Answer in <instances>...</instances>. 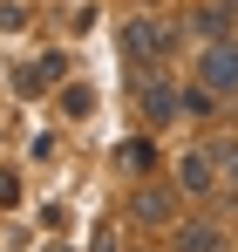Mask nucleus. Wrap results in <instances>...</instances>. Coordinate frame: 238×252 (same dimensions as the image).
<instances>
[{
    "mask_svg": "<svg viewBox=\"0 0 238 252\" xmlns=\"http://www.w3.org/2000/svg\"><path fill=\"white\" fill-rule=\"evenodd\" d=\"M129 218H136V225H170V218H177V191H170V184H143V191L129 198Z\"/></svg>",
    "mask_w": 238,
    "mask_h": 252,
    "instance_id": "4",
    "label": "nucleus"
},
{
    "mask_svg": "<svg viewBox=\"0 0 238 252\" xmlns=\"http://www.w3.org/2000/svg\"><path fill=\"white\" fill-rule=\"evenodd\" d=\"M198 82L225 102V95H238V41L225 34V41H204V55H198Z\"/></svg>",
    "mask_w": 238,
    "mask_h": 252,
    "instance_id": "1",
    "label": "nucleus"
},
{
    "mask_svg": "<svg viewBox=\"0 0 238 252\" xmlns=\"http://www.w3.org/2000/svg\"><path fill=\"white\" fill-rule=\"evenodd\" d=\"M61 109H68V116H89L95 95H89V89H61Z\"/></svg>",
    "mask_w": 238,
    "mask_h": 252,
    "instance_id": "9",
    "label": "nucleus"
},
{
    "mask_svg": "<svg viewBox=\"0 0 238 252\" xmlns=\"http://www.w3.org/2000/svg\"><path fill=\"white\" fill-rule=\"evenodd\" d=\"M14 198H21V177H14V170H0V205H14Z\"/></svg>",
    "mask_w": 238,
    "mask_h": 252,
    "instance_id": "12",
    "label": "nucleus"
},
{
    "mask_svg": "<svg viewBox=\"0 0 238 252\" xmlns=\"http://www.w3.org/2000/svg\"><path fill=\"white\" fill-rule=\"evenodd\" d=\"M191 28H198L204 41H225V34H232V7H198V14H191Z\"/></svg>",
    "mask_w": 238,
    "mask_h": 252,
    "instance_id": "7",
    "label": "nucleus"
},
{
    "mask_svg": "<svg viewBox=\"0 0 238 252\" xmlns=\"http://www.w3.org/2000/svg\"><path fill=\"white\" fill-rule=\"evenodd\" d=\"M143 116L150 123H170L177 116V89L163 82V75H143Z\"/></svg>",
    "mask_w": 238,
    "mask_h": 252,
    "instance_id": "6",
    "label": "nucleus"
},
{
    "mask_svg": "<svg viewBox=\"0 0 238 252\" xmlns=\"http://www.w3.org/2000/svg\"><path fill=\"white\" fill-rule=\"evenodd\" d=\"M116 164H129V170H143V164H150V143H122V150H116Z\"/></svg>",
    "mask_w": 238,
    "mask_h": 252,
    "instance_id": "11",
    "label": "nucleus"
},
{
    "mask_svg": "<svg viewBox=\"0 0 238 252\" xmlns=\"http://www.w3.org/2000/svg\"><path fill=\"white\" fill-rule=\"evenodd\" d=\"M211 157H218V184L238 191V143H211Z\"/></svg>",
    "mask_w": 238,
    "mask_h": 252,
    "instance_id": "8",
    "label": "nucleus"
},
{
    "mask_svg": "<svg viewBox=\"0 0 238 252\" xmlns=\"http://www.w3.org/2000/svg\"><path fill=\"white\" fill-rule=\"evenodd\" d=\"M177 252H232V239H225V225L191 218V225H177Z\"/></svg>",
    "mask_w": 238,
    "mask_h": 252,
    "instance_id": "5",
    "label": "nucleus"
},
{
    "mask_svg": "<svg viewBox=\"0 0 238 252\" xmlns=\"http://www.w3.org/2000/svg\"><path fill=\"white\" fill-rule=\"evenodd\" d=\"M177 191H184V198H211V191H218V157H211V150H184V157H177Z\"/></svg>",
    "mask_w": 238,
    "mask_h": 252,
    "instance_id": "3",
    "label": "nucleus"
},
{
    "mask_svg": "<svg viewBox=\"0 0 238 252\" xmlns=\"http://www.w3.org/2000/svg\"><path fill=\"white\" fill-rule=\"evenodd\" d=\"M14 89H21V95H41V89H48V75H41V62H34V68H21V75H14Z\"/></svg>",
    "mask_w": 238,
    "mask_h": 252,
    "instance_id": "10",
    "label": "nucleus"
},
{
    "mask_svg": "<svg viewBox=\"0 0 238 252\" xmlns=\"http://www.w3.org/2000/svg\"><path fill=\"white\" fill-rule=\"evenodd\" d=\"M122 48H129V62H163V55L177 48V28H170V21H150V14H136V21L122 28Z\"/></svg>",
    "mask_w": 238,
    "mask_h": 252,
    "instance_id": "2",
    "label": "nucleus"
}]
</instances>
